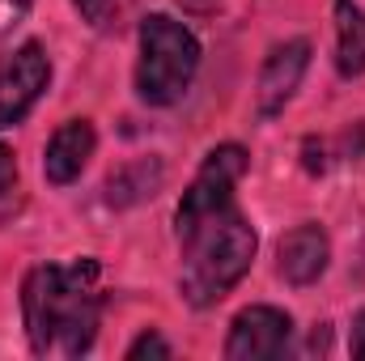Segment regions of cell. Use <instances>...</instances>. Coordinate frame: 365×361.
Wrapping results in <instances>:
<instances>
[{
	"label": "cell",
	"mask_w": 365,
	"mask_h": 361,
	"mask_svg": "<svg viewBox=\"0 0 365 361\" xmlns=\"http://www.w3.org/2000/svg\"><path fill=\"white\" fill-rule=\"evenodd\" d=\"M21 310H26V336L34 353L81 357L93 345L98 310H102L98 264L77 260L68 268L60 264L34 268L21 285Z\"/></svg>",
	"instance_id": "6da1fadb"
},
{
	"label": "cell",
	"mask_w": 365,
	"mask_h": 361,
	"mask_svg": "<svg viewBox=\"0 0 365 361\" xmlns=\"http://www.w3.org/2000/svg\"><path fill=\"white\" fill-rule=\"evenodd\" d=\"M182 243V298L191 306H217L255 260V230L247 225V217L225 204L221 213L204 217L195 230H187Z\"/></svg>",
	"instance_id": "7a4b0ae2"
},
{
	"label": "cell",
	"mask_w": 365,
	"mask_h": 361,
	"mask_svg": "<svg viewBox=\"0 0 365 361\" xmlns=\"http://www.w3.org/2000/svg\"><path fill=\"white\" fill-rule=\"evenodd\" d=\"M195 68H200V43H195V34L182 21L166 17V13H149L140 21L136 93L149 106H170L191 86Z\"/></svg>",
	"instance_id": "3957f363"
},
{
	"label": "cell",
	"mask_w": 365,
	"mask_h": 361,
	"mask_svg": "<svg viewBox=\"0 0 365 361\" xmlns=\"http://www.w3.org/2000/svg\"><path fill=\"white\" fill-rule=\"evenodd\" d=\"M242 175H247V149H242V145H217V149L204 158V166H200V175L191 179V187L182 191V204H179V213H175L179 238L187 230H195L204 217H212V213H221L225 204H234V187H238Z\"/></svg>",
	"instance_id": "277c9868"
},
{
	"label": "cell",
	"mask_w": 365,
	"mask_h": 361,
	"mask_svg": "<svg viewBox=\"0 0 365 361\" xmlns=\"http://www.w3.org/2000/svg\"><path fill=\"white\" fill-rule=\"evenodd\" d=\"M51 81L47 51L38 43H21L13 56L0 60V128H13L30 115V106L43 98Z\"/></svg>",
	"instance_id": "5b68a950"
},
{
	"label": "cell",
	"mask_w": 365,
	"mask_h": 361,
	"mask_svg": "<svg viewBox=\"0 0 365 361\" xmlns=\"http://www.w3.org/2000/svg\"><path fill=\"white\" fill-rule=\"evenodd\" d=\"M293 336V319L276 306H247L234 323H230V340H225V357L230 361H272L289 349Z\"/></svg>",
	"instance_id": "8992f818"
},
{
	"label": "cell",
	"mask_w": 365,
	"mask_h": 361,
	"mask_svg": "<svg viewBox=\"0 0 365 361\" xmlns=\"http://www.w3.org/2000/svg\"><path fill=\"white\" fill-rule=\"evenodd\" d=\"M306 68H310V43L306 39H289V43L272 47V56L259 68V90H255V106H259L264 119H272L276 111H284V102L302 86Z\"/></svg>",
	"instance_id": "52a82bcc"
},
{
	"label": "cell",
	"mask_w": 365,
	"mask_h": 361,
	"mask_svg": "<svg viewBox=\"0 0 365 361\" xmlns=\"http://www.w3.org/2000/svg\"><path fill=\"white\" fill-rule=\"evenodd\" d=\"M331 260V243L319 225H297L280 238L276 247V268L289 285H314Z\"/></svg>",
	"instance_id": "ba28073f"
},
{
	"label": "cell",
	"mask_w": 365,
	"mask_h": 361,
	"mask_svg": "<svg viewBox=\"0 0 365 361\" xmlns=\"http://www.w3.org/2000/svg\"><path fill=\"white\" fill-rule=\"evenodd\" d=\"M93 145H98V136H93L90 119H68L64 128H56V136L47 141V153H43L47 179L60 183V187L81 179V171L90 166V158H93Z\"/></svg>",
	"instance_id": "9c48e42d"
},
{
	"label": "cell",
	"mask_w": 365,
	"mask_h": 361,
	"mask_svg": "<svg viewBox=\"0 0 365 361\" xmlns=\"http://www.w3.org/2000/svg\"><path fill=\"white\" fill-rule=\"evenodd\" d=\"M336 68L340 77L365 73V9L353 0H336Z\"/></svg>",
	"instance_id": "30bf717a"
},
{
	"label": "cell",
	"mask_w": 365,
	"mask_h": 361,
	"mask_svg": "<svg viewBox=\"0 0 365 361\" xmlns=\"http://www.w3.org/2000/svg\"><path fill=\"white\" fill-rule=\"evenodd\" d=\"M13 191H17V162H13V149L0 145V217L13 204Z\"/></svg>",
	"instance_id": "8fae6325"
},
{
	"label": "cell",
	"mask_w": 365,
	"mask_h": 361,
	"mask_svg": "<svg viewBox=\"0 0 365 361\" xmlns=\"http://www.w3.org/2000/svg\"><path fill=\"white\" fill-rule=\"evenodd\" d=\"M140 357H170V345H166L158 332H145V336H136L132 349H128V361H140Z\"/></svg>",
	"instance_id": "7c38bea8"
},
{
	"label": "cell",
	"mask_w": 365,
	"mask_h": 361,
	"mask_svg": "<svg viewBox=\"0 0 365 361\" xmlns=\"http://www.w3.org/2000/svg\"><path fill=\"white\" fill-rule=\"evenodd\" d=\"M77 9H81V17L90 21V26H106V17H110V4L115 0H73Z\"/></svg>",
	"instance_id": "4fadbf2b"
},
{
	"label": "cell",
	"mask_w": 365,
	"mask_h": 361,
	"mask_svg": "<svg viewBox=\"0 0 365 361\" xmlns=\"http://www.w3.org/2000/svg\"><path fill=\"white\" fill-rule=\"evenodd\" d=\"M26 9H30V0H0V34H4L9 26H17Z\"/></svg>",
	"instance_id": "5bb4252c"
},
{
	"label": "cell",
	"mask_w": 365,
	"mask_h": 361,
	"mask_svg": "<svg viewBox=\"0 0 365 361\" xmlns=\"http://www.w3.org/2000/svg\"><path fill=\"white\" fill-rule=\"evenodd\" d=\"M353 357H365V310L353 319Z\"/></svg>",
	"instance_id": "9a60e30c"
},
{
	"label": "cell",
	"mask_w": 365,
	"mask_h": 361,
	"mask_svg": "<svg viewBox=\"0 0 365 361\" xmlns=\"http://www.w3.org/2000/svg\"><path fill=\"white\" fill-rule=\"evenodd\" d=\"M182 4H191V9H204V4H212V0H182Z\"/></svg>",
	"instance_id": "2e32d148"
},
{
	"label": "cell",
	"mask_w": 365,
	"mask_h": 361,
	"mask_svg": "<svg viewBox=\"0 0 365 361\" xmlns=\"http://www.w3.org/2000/svg\"><path fill=\"white\" fill-rule=\"evenodd\" d=\"M357 272H361V280H365V251H361V264H357Z\"/></svg>",
	"instance_id": "e0dca14e"
}]
</instances>
